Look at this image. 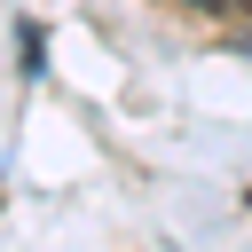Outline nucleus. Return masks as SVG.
Masks as SVG:
<instances>
[{
	"label": "nucleus",
	"mask_w": 252,
	"mask_h": 252,
	"mask_svg": "<svg viewBox=\"0 0 252 252\" xmlns=\"http://www.w3.org/2000/svg\"><path fill=\"white\" fill-rule=\"evenodd\" d=\"M189 8H228V16H252V0H189Z\"/></svg>",
	"instance_id": "nucleus-1"
}]
</instances>
